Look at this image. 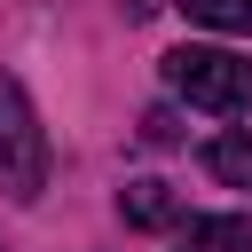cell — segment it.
I'll return each instance as SVG.
<instances>
[{"mask_svg": "<svg viewBox=\"0 0 252 252\" xmlns=\"http://www.w3.org/2000/svg\"><path fill=\"white\" fill-rule=\"evenodd\" d=\"M165 87H173L189 110L236 118V110H252V55H228V47H173V55H165Z\"/></svg>", "mask_w": 252, "mask_h": 252, "instance_id": "cell-1", "label": "cell"}, {"mask_svg": "<svg viewBox=\"0 0 252 252\" xmlns=\"http://www.w3.org/2000/svg\"><path fill=\"white\" fill-rule=\"evenodd\" d=\"M0 189L16 205H32L47 189V134L32 118V94H24L16 71H0Z\"/></svg>", "mask_w": 252, "mask_h": 252, "instance_id": "cell-2", "label": "cell"}, {"mask_svg": "<svg viewBox=\"0 0 252 252\" xmlns=\"http://www.w3.org/2000/svg\"><path fill=\"white\" fill-rule=\"evenodd\" d=\"M118 213H126L134 228H173L181 197H173V181H126V189H118Z\"/></svg>", "mask_w": 252, "mask_h": 252, "instance_id": "cell-3", "label": "cell"}, {"mask_svg": "<svg viewBox=\"0 0 252 252\" xmlns=\"http://www.w3.org/2000/svg\"><path fill=\"white\" fill-rule=\"evenodd\" d=\"M189 252H252V213H205V220H189Z\"/></svg>", "mask_w": 252, "mask_h": 252, "instance_id": "cell-4", "label": "cell"}, {"mask_svg": "<svg viewBox=\"0 0 252 252\" xmlns=\"http://www.w3.org/2000/svg\"><path fill=\"white\" fill-rule=\"evenodd\" d=\"M205 165H213L228 189H252V134H213V142H205Z\"/></svg>", "mask_w": 252, "mask_h": 252, "instance_id": "cell-5", "label": "cell"}, {"mask_svg": "<svg viewBox=\"0 0 252 252\" xmlns=\"http://www.w3.org/2000/svg\"><path fill=\"white\" fill-rule=\"evenodd\" d=\"M173 8L205 32H252V0H173Z\"/></svg>", "mask_w": 252, "mask_h": 252, "instance_id": "cell-6", "label": "cell"}, {"mask_svg": "<svg viewBox=\"0 0 252 252\" xmlns=\"http://www.w3.org/2000/svg\"><path fill=\"white\" fill-rule=\"evenodd\" d=\"M142 142H150V150H173V142H181V118H173V110H150V118H142Z\"/></svg>", "mask_w": 252, "mask_h": 252, "instance_id": "cell-7", "label": "cell"}, {"mask_svg": "<svg viewBox=\"0 0 252 252\" xmlns=\"http://www.w3.org/2000/svg\"><path fill=\"white\" fill-rule=\"evenodd\" d=\"M181 252H189V244H181Z\"/></svg>", "mask_w": 252, "mask_h": 252, "instance_id": "cell-8", "label": "cell"}]
</instances>
